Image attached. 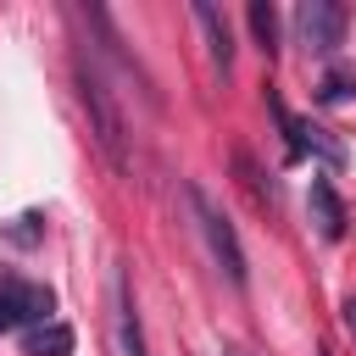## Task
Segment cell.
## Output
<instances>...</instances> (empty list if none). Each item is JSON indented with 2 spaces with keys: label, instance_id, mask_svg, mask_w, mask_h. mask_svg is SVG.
Wrapping results in <instances>:
<instances>
[{
  "label": "cell",
  "instance_id": "obj_9",
  "mask_svg": "<svg viewBox=\"0 0 356 356\" xmlns=\"http://www.w3.org/2000/svg\"><path fill=\"white\" fill-rule=\"evenodd\" d=\"M72 345H78V339H72V328H67V323H56V317H50V323H39V328H28V339H22V350H28V356H72Z\"/></svg>",
  "mask_w": 356,
  "mask_h": 356
},
{
  "label": "cell",
  "instance_id": "obj_4",
  "mask_svg": "<svg viewBox=\"0 0 356 356\" xmlns=\"http://www.w3.org/2000/svg\"><path fill=\"white\" fill-rule=\"evenodd\" d=\"M50 312H56V295L44 284L17 278V273L0 278V334L6 328H39V323H50Z\"/></svg>",
  "mask_w": 356,
  "mask_h": 356
},
{
  "label": "cell",
  "instance_id": "obj_7",
  "mask_svg": "<svg viewBox=\"0 0 356 356\" xmlns=\"http://www.w3.org/2000/svg\"><path fill=\"white\" fill-rule=\"evenodd\" d=\"M117 345H122V356H150V350H145L139 300H134V284H128V273H117Z\"/></svg>",
  "mask_w": 356,
  "mask_h": 356
},
{
  "label": "cell",
  "instance_id": "obj_11",
  "mask_svg": "<svg viewBox=\"0 0 356 356\" xmlns=\"http://www.w3.org/2000/svg\"><path fill=\"white\" fill-rule=\"evenodd\" d=\"M356 95V67L350 61H334L328 72H323V83H317V100L323 106H339V100H350Z\"/></svg>",
  "mask_w": 356,
  "mask_h": 356
},
{
  "label": "cell",
  "instance_id": "obj_8",
  "mask_svg": "<svg viewBox=\"0 0 356 356\" xmlns=\"http://www.w3.org/2000/svg\"><path fill=\"white\" fill-rule=\"evenodd\" d=\"M306 206H312V222H317V234H323V239H339V234H345V206H339V195H334V184H328V178H312Z\"/></svg>",
  "mask_w": 356,
  "mask_h": 356
},
{
  "label": "cell",
  "instance_id": "obj_1",
  "mask_svg": "<svg viewBox=\"0 0 356 356\" xmlns=\"http://www.w3.org/2000/svg\"><path fill=\"white\" fill-rule=\"evenodd\" d=\"M72 83H78V106H83V117H89V134H95V145H100V156L117 167V172H128L134 167V156H128V122H122V106H117V95H111V83L100 78V67H95V56H72Z\"/></svg>",
  "mask_w": 356,
  "mask_h": 356
},
{
  "label": "cell",
  "instance_id": "obj_6",
  "mask_svg": "<svg viewBox=\"0 0 356 356\" xmlns=\"http://www.w3.org/2000/svg\"><path fill=\"white\" fill-rule=\"evenodd\" d=\"M195 22H200V33H206L211 67L228 78V67H234V33H228V17H222L217 6H206V0H195Z\"/></svg>",
  "mask_w": 356,
  "mask_h": 356
},
{
  "label": "cell",
  "instance_id": "obj_2",
  "mask_svg": "<svg viewBox=\"0 0 356 356\" xmlns=\"http://www.w3.org/2000/svg\"><path fill=\"white\" fill-rule=\"evenodd\" d=\"M184 200H189V217H195V228H200V239H206L217 273H222L234 289H245V284H250V273H245V245H239L234 222L222 217V206H217L200 184H184Z\"/></svg>",
  "mask_w": 356,
  "mask_h": 356
},
{
  "label": "cell",
  "instance_id": "obj_15",
  "mask_svg": "<svg viewBox=\"0 0 356 356\" xmlns=\"http://www.w3.org/2000/svg\"><path fill=\"white\" fill-rule=\"evenodd\" d=\"M228 356H250V350H245V345H228Z\"/></svg>",
  "mask_w": 356,
  "mask_h": 356
},
{
  "label": "cell",
  "instance_id": "obj_3",
  "mask_svg": "<svg viewBox=\"0 0 356 356\" xmlns=\"http://www.w3.org/2000/svg\"><path fill=\"white\" fill-rule=\"evenodd\" d=\"M345 22H350V11L339 0H300L295 6V44L306 56H328L334 44H345Z\"/></svg>",
  "mask_w": 356,
  "mask_h": 356
},
{
  "label": "cell",
  "instance_id": "obj_13",
  "mask_svg": "<svg viewBox=\"0 0 356 356\" xmlns=\"http://www.w3.org/2000/svg\"><path fill=\"white\" fill-rule=\"evenodd\" d=\"M33 222H39L33 211H28V217H17V228H11V239H17V245H33V234H39Z\"/></svg>",
  "mask_w": 356,
  "mask_h": 356
},
{
  "label": "cell",
  "instance_id": "obj_10",
  "mask_svg": "<svg viewBox=\"0 0 356 356\" xmlns=\"http://www.w3.org/2000/svg\"><path fill=\"white\" fill-rule=\"evenodd\" d=\"M234 172H239V184L250 189V200H256V206H273V200H278V189L267 184V172L256 167V156H250V150H239V156H234Z\"/></svg>",
  "mask_w": 356,
  "mask_h": 356
},
{
  "label": "cell",
  "instance_id": "obj_14",
  "mask_svg": "<svg viewBox=\"0 0 356 356\" xmlns=\"http://www.w3.org/2000/svg\"><path fill=\"white\" fill-rule=\"evenodd\" d=\"M345 323H350V334H356V300H350V306H345Z\"/></svg>",
  "mask_w": 356,
  "mask_h": 356
},
{
  "label": "cell",
  "instance_id": "obj_5",
  "mask_svg": "<svg viewBox=\"0 0 356 356\" xmlns=\"http://www.w3.org/2000/svg\"><path fill=\"white\" fill-rule=\"evenodd\" d=\"M273 117H278V128H284V139H289V156H317V161H328V167H339V161H345V145H339V139H328V128L289 117L278 95H273Z\"/></svg>",
  "mask_w": 356,
  "mask_h": 356
},
{
  "label": "cell",
  "instance_id": "obj_12",
  "mask_svg": "<svg viewBox=\"0 0 356 356\" xmlns=\"http://www.w3.org/2000/svg\"><path fill=\"white\" fill-rule=\"evenodd\" d=\"M245 17H250V33H256V44L273 56V50H278V11H273L267 0H250V11H245Z\"/></svg>",
  "mask_w": 356,
  "mask_h": 356
}]
</instances>
